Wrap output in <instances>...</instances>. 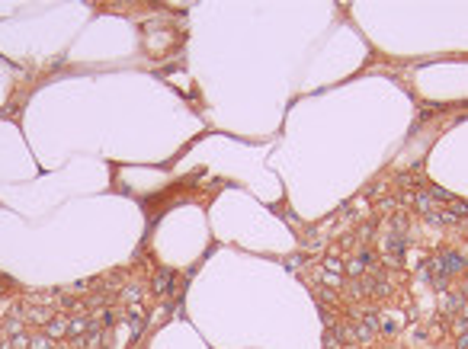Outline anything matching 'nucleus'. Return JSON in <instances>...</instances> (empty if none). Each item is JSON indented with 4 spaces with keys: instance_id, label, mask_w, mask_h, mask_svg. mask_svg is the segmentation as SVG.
I'll return each mask as SVG.
<instances>
[{
    "instance_id": "f257e3e1",
    "label": "nucleus",
    "mask_w": 468,
    "mask_h": 349,
    "mask_svg": "<svg viewBox=\"0 0 468 349\" xmlns=\"http://www.w3.org/2000/svg\"><path fill=\"white\" fill-rule=\"evenodd\" d=\"M439 259H443L446 273H462V269H465V256H458V253H443Z\"/></svg>"
},
{
    "instance_id": "f03ea898",
    "label": "nucleus",
    "mask_w": 468,
    "mask_h": 349,
    "mask_svg": "<svg viewBox=\"0 0 468 349\" xmlns=\"http://www.w3.org/2000/svg\"><path fill=\"white\" fill-rule=\"evenodd\" d=\"M366 273V266H362V259H353L350 263V276H362Z\"/></svg>"
},
{
    "instance_id": "7ed1b4c3",
    "label": "nucleus",
    "mask_w": 468,
    "mask_h": 349,
    "mask_svg": "<svg viewBox=\"0 0 468 349\" xmlns=\"http://www.w3.org/2000/svg\"><path fill=\"white\" fill-rule=\"evenodd\" d=\"M324 349H340V339H337L334 333H327L324 336Z\"/></svg>"
},
{
    "instance_id": "20e7f679",
    "label": "nucleus",
    "mask_w": 468,
    "mask_h": 349,
    "mask_svg": "<svg viewBox=\"0 0 468 349\" xmlns=\"http://www.w3.org/2000/svg\"><path fill=\"white\" fill-rule=\"evenodd\" d=\"M458 349H468V330H465V333H458Z\"/></svg>"
},
{
    "instance_id": "39448f33",
    "label": "nucleus",
    "mask_w": 468,
    "mask_h": 349,
    "mask_svg": "<svg viewBox=\"0 0 468 349\" xmlns=\"http://www.w3.org/2000/svg\"><path fill=\"white\" fill-rule=\"evenodd\" d=\"M465 276H468V273H465Z\"/></svg>"
}]
</instances>
